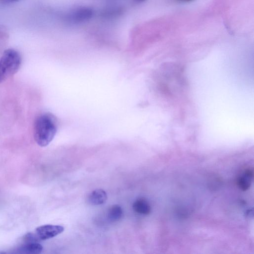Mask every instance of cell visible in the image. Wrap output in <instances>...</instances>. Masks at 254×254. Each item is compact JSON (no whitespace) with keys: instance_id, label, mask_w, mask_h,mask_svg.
Listing matches in <instances>:
<instances>
[{"instance_id":"cell-1","label":"cell","mask_w":254,"mask_h":254,"mask_svg":"<svg viewBox=\"0 0 254 254\" xmlns=\"http://www.w3.org/2000/svg\"><path fill=\"white\" fill-rule=\"evenodd\" d=\"M58 129L57 118L51 113H44L36 119L34 126V137L41 147L48 145L54 138Z\"/></svg>"},{"instance_id":"cell-2","label":"cell","mask_w":254,"mask_h":254,"mask_svg":"<svg viewBox=\"0 0 254 254\" xmlns=\"http://www.w3.org/2000/svg\"><path fill=\"white\" fill-rule=\"evenodd\" d=\"M21 63V57L16 50L8 49L0 58V83L15 74Z\"/></svg>"},{"instance_id":"cell-3","label":"cell","mask_w":254,"mask_h":254,"mask_svg":"<svg viewBox=\"0 0 254 254\" xmlns=\"http://www.w3.org/2000/svg\"><path fill=\"white\" fill-rule=\"evenodd\" d=\"M64 231V228L60 225H45L37 228L35 234L39 241L54 238Z\"/></svg>"},{"instance_id":"cell-4","label":"cell","mask_w":254,"mask_h":254,"mask_svg":"<svg viewBox=\"0 0 254 254\" xmlns=\"http://www.w3.org/2000/svg\"><path fill=\"white\" fill-rule=\"evenodd\" d=\"M93 15V10L87 7L77 8L67 15L68 20L73 23H79L90 19Z\"/></svg>"},{"instance_id":"cell-5","label":"cell","mask_w":254,"mask_h":254,"mask_svg":"<svg viewBox=\"0 0 254 254\" xmlns=\"http://www.w3.org/2000/svg\"><path fill=\"white\" fill-rule=\"evenodd\" d=\"M254 176V171L252 168L245 169L237 179V183L238 187L243 190H247L250 187Z\"/></svg>"},{"instance_id":"cell-6","label":"cell","mask_w":254,"mask_h":254,"mask_svg":"<svg viewBox=\"0 0 254 254\" xmlns=\"http://www.w3.org/2000/svg\"><path fill=\"white\" fill-rule=\"evenodd\" d=\"M107 199V193L102 189H97L92 191L88 197V202L94 205L104 204Z\"/></svg>"},{"instance_id":"cell-7","label":"cell","mask_w":254,"mask_h":254,"mask_svg":"<svg viewBox=\"0 0 254 254\" xmlns=\"http://www.w3.org/2000/svg\"><path fill=\"white\" fill-rule=\"evenodd\" d=\"M43 248L37 243H25L16 249V253L36 254L42 252Z\"/></svg>"},{"instance_id":"cell-8","label":"cell","mask_w":254,"mask_h":254,"mask_svg":"<svg viewBox=\"0 0 254 254\" xmlns=\"http://www.w3.org/2000/svg\"><path fill=\"white\" fill-rule=\"evenodd\" d=\"M132 208L134 211L140 214L148 215L151 211L150 205L148 201L143 198L136 199L133 203Z\"/></svg>"},{"instance_id":"cell-9","label":"cell","mask_w":254,"mask_h":254,"mask_svg":"<svg viewBox=\"0 0 254 254\" xmlns=\"http://www.w3.org/2000/svg\"><path fill=\"white\" fill-rule=\"evenodd\" d=\"M123 215V210L121 206L118 204L112 205L108 210L107 218L111 222L118 221Z\"/></svg>"},{"instance_id":"cell-10","label":"cell","mask_w":254,"mask_h":254,"mask_svg":"<svg viewBox=\"0 0 254 254\" xmlns=\"http://www.w3.org/2000/svg\"><path fill=\"white\" fill-rule=\"evenodd\" d=\"M178 0V1H180V2H189V1H191L192 0Z\"/></svg>"},{"instance_id":"cell-11","label":"cell","mask_w":254,"mask_h":254,"mask_svg":"<svg viewBox=\"0 0 254 254\" xmlns=\"http://www.w3.org/2000/svg\"><path fill=\"white\" fill-rule=\"evenodd\" d=\"M3 0L5 2H13V1H15L19 0Z\"/></svg>"},{"instance_id":"cell-12","label":"cell","mask_w":254,"mask_h":254,"mask_svg":"<svg viewBox=\"0 0 254 254\" xmlns=\"http://www.w3.org/2000/svg\"><path fill=\"white\" fill-rule=\"evenodd\" d=\"M136 0L137 1H138V2H143V1H144L146 0Z\"/></svg>"}]
</instances>
